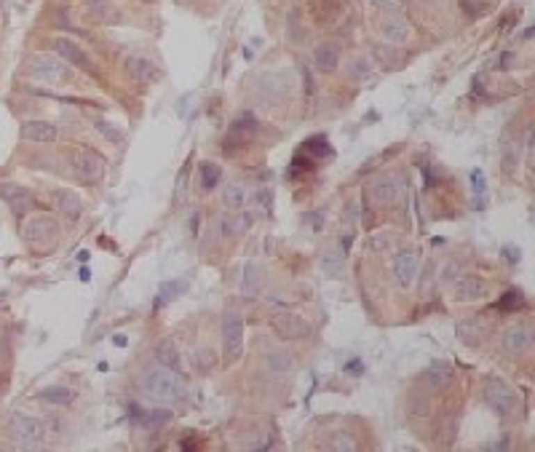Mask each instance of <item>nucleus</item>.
<instances>
[{"instance_id":"obj_42","label":"nucleus","mask_w":535,"mask_h":452,"mask_svg":"<svg viewBox=\"0 0 535 452\" xmlns=\"http://www.w3.org/2000/svg\"><path fill=\"white\" fill-rule=\"evenodd\" d=\"M385 243H388V236H378V239L372 236L369 239V249H385Z\"/></svg>"},{"instance_id":"obj_26","label":"nucleus","mask_w":535,"mask_h":452,"mask_svg":"<svg viewBox=\"0 0 535 452\" xmlns=\"http://www.w3.org/2000/svg\"><path fill=\"white\" fill-rule=\"evenodd\" d=\"M198 177H201V191H214L220 185V179H223V169L217 163H211V161H201Z\"/></svg>"},{"instance_id":"obj_10","label":"nucleus","mask_w":535,"mask_h":452,"mask_svg":"<svg viewBox=\"0 0 535 452\" xmlns=\"http://www.w3.org/2000/svg\"><path fill=\"white\" fill-rule=\"evenodd\" d=\"M54 54L59 56V59H65L70 65H75V70H83V72H91V75H97V67H94V62L88 59V54L75 43V40H70V38H54Z\"/></svg>"},{"instance_id":"obj_19","label":"nucleus","mask_w":535,"mask_h":452,"mask_svg":"<svg viewBox=\"0 0 535 452\" xmlns=\"http://www.w3.org/2000/svg\"><path fill=\"white\" fill-rule=\"evenodd\" d=\"M313 62L321 72H335L340 67V49L335 43H319L313 51Z\"/></svg>"},{"instance_id":"obj_41","label":"nucleus","mask_w":535,"mask_h":452,"mask_svg":"<svg viewBox=\"0 0 535 452\" xmlns=\"http://www.w3.org/2000/svg\"><path fill=\"white\" fill-rule=\"evenodd\" d=\"M452 439H455V417L449 415L447 420H445V442L449 444Z\"/></svg>"},{"instance_id":"obj_16","label":"nucleus","mask_w":535,"mask_h":452,"mask_svg":"<svg viewBox=\"0 0 535 452\" xmlns=\"http://www.w3.org/2000/svg\"><path fill=\"white\" fill-rule=\"evenodd\" d=\"M59 137V129L49 121H27L22 123V139L27 142H38V145H49V142H56Z\"/></svg>"},{"instance_id":"obj_12","label":"nucleus","mask_w":535,"mask_h":452,"mask_svg":"<svg viewBox=\"0 0 535 452\" xmlns=\"http://www.w3.org/2000/svg\"><path fill=\"white\" fill-rule=\"evenodd\" d=\"M0 201L11 209L14 214H24L27 209H33L35 195H33V191H27L24 185H17V182H0Z\"/></svg>"},{"instance_id":"obj_24","label":"nucleus","mask_w":535,"mask_h":452,"mask_svg":"<svg viewBox=\"0 0 535 452\" xmlns=\"http://www.w3.org/2000/svg\"><path fill=\"white\" fill-rule=\"evenodd\" d=\"M452 364H447V362H433L431 366H429V372H426V382H431L433 388H445L447 382H452Z\"/></svg>"},{"instance_id":"obj_1","label":"nucleus","mask_w":535,"mask_h":452,"mask_svg":"<svg viewBox=\"0 0 535 452\" xmlns=\"http://www.w3.org/2000/svg\"><path fill=\"white\" fill-rule=\"evenodd\" d=\"M142 391L158 404H172V401L179 399L182 385H179V378H177L174 369L156 362V364L142 372Z\"/></svg>"},{"instance_id":"obj_39","label":"nucleus","mask_w":535,"mask_h":452,"mask_svg":"<svg viewBox=\"0 0 535 452\" xmlns=\"http://www.w3.org/2000/svg\"><path fill=\"white\" fill-rule=\"evenodd\" d=\"M375 8H383V11H394V8H401L404 0H372Z\"/></svg>"},{"instance_id":"obj_46","label":"nucleus","mask_w":535,"mask_h":452,"mask_svg":"<svg viewBox=\"0 0 535 452\" xmlns=\"http://www.w3.org/2000/svg\"><path fill=\"white\" fill-rule=\"evenodd\" d=\"M142 3H156V0H142Z\"/></svg>"},{"instance_id":"obj_3","label":"nucleus","mask_w":535,"mask_h":452,"mask_svg":"<svg viewBox=\"0 0 535 452\" xmlns=\"http://www.w3.org/2000/svg\"><path fill=\"white\" fill-rule=\"evenodd\" d=\"M27 75L33 81H43V83H62L70 78V67L56 54H35L27 62Z\"/></svg>"},{"instance_id":"obj_45","label":"nucleus","mask_w":535,"mask_h":452,"mask_svg":"<svg viewBox=\"0 0 535 452\" xmlns=\"http://www.w3.org/2000/svg\"><path fill=\"white\" fill-rule=\"evenodd\" d=\"M417 3H426V6H431V3H436V0H417Z\"/></svg>"},{"instance_id":"obj_30","label":"nucleus","mask_w":535,"mask_h":452,"mask_svg":"<svg viewBox=\"0 0 535 452\" xmlns=\"http://www.w3.org/2000/svg\"><path fill=\"white\" fill-rule=\"evenodd\" d=\"M91 126H94L97 134H99L102 139H107V142H113V145L123 142V131L118 129V126H113L110 121H104V118H91Z\"/></svg>"},{"instance_id":"obj_44","label":"nucleus","mask_w":535,"mask_h":452,"mask_svg":"<svg viewBox=\"0 0 535 452\" xmlns=\"http://www.w3.org/2000/svg\"><path fill=\"white\" fill-rule=\"evenodd\" d=\"M511 24H514V14H509L506 19H501V30H509Z\"/></svg>"},{"instance_id":"obj_22","label":"nucleus","mask_w":535,"mask_h":452,"mask_svg":"<svg viewBox=\"0 0 535 452\" xmlns=\"http://www.w3.org/2000/svg\"><path fill=\"white\" fill-rule=\"evenodd\" d=\"M156 362L158 364H163V366H169V369H179V350H177V346H174V340H161L156 346Z\"/></svg>"},{"instance_id":"obj_4","label":"nucleus","mask_w":535,"mask_h":452,"mask_svg":"<svg viewBox=\"0 0 535 452\" xmlns=\"http://www.w3.org/2000/svg\"><path fill=\"white\" fill-rule=\"evenodd\" d=\"M223 356L225 364H236L243 356V318L236 311L223 316Z\"/></svg>"},{"instance_id":"obj_17","label":"nucleus","mask_w":535,"mask_h":452,"mask_svg":"<svg viewBox=\"0 0 535 452\" xmlns=\"http://www.w3.org/2000/svg\"><path fill=\"white\" fill-rule=\"evenodd\" d=\"M54 204H56V209L67 217L70 223H78L83 217V201H81V195H75L72 191H65V188L54 191Z\"/></svg>"},{"instance_id":"obj_15","label":"nucleus","mask_w":535,"mask_h":452,"mask_svg":"<svg viewBox=\"0 0 535 452\" xmlns=\"http://www.w3.org/2000/svg\"><path fill=\"white\" fill-rule=\"evenodd\" d=\"M455 300L458 302H477L487 295V284L479 276H461L455 281Z\"/></svg>"},{"instance_id":"obj_36","label":"nucleus","mask_w":535,"mask_h":452,"mask_svg":"<svg viewBox=\"0 0 535 452\" xmlns=\"http://www.w3.org/2000/svg\"><path fill=\"white\" fill-rule=\"evenodd\" d=\"M83 6L99 19H104V11H113V0H83Z\"/></svg>"},{"instance_id":"obj_40","label":"nucleus","mask_w":535,"mask_h":452,"mask_svg":"<svg viewBox=\"0 0 535 452\" xmlns=\"http://www.w3.org/2000/svg\"><path fill=\"white\" fill-rule=\"evenodd\" d=\"M471 188H474V193H484V188H487V185H484V174L479 172V169L471 172Z\"/></svg>"},{"instance_id":"obj_29","label":"nucleus","mask_w":535,"mask_h":452,"mask_svg":"<svg viewBox=\"0 0 535 452\" xmlns=\"http://www.w3.org/2000/svg\"><path fill=\"white\" fill-rule=\"evenodd\" d=\"M525 308H527V297L522 295L519 289H509V292L501 297V302H498V311H506V313H517V311H525Z\"/></svg>"},{"instance_id":"obj_8","label":"nucleus","mask_w":535,"mask_h":452,"mask_svg":"<svg viewBox=\"0 0 535 452\" xmlns=\"http://www.w3.org/2000/svg\"><path fill=\"white\" fill-rule=\"evenodd\" d=\"M19 236H22V241L27 243L51 241L54 236H56V220H54L51 214H33V217H27V220L22 223Z\"/></svg>"},{"instance_id":"obj_6","label":"nucleus","mask_w":535,"mask_h":452,"mask_svg":"<svg viewBox=\"0 0 535 452\" xmlns=\"http://www.w3.org/2000/svg\"><path fill=\"white\" fill-rule=\"evenodd\" d=\"M8 434L17 442L19 447H33L38 442L46 439V426L33 415H24V412H14L8 420Z\"/></svg>"},{"instance_id":"obj_43","label":"nucleus","mask_w":535,"mask_h":452,"mask_svg":"<svg viewBox=\"0 0 535 452\" xmlns=\"http://www.w3.org/2000/svg\"><path fill=\"white\" fill-rule=\"evenodd\" d=\"M455 268H458V262H455V260L447 262V268H445V276H442V278H452V276H455Z\"/></svg>"},{"instance_id":"obj_35","label":"nucleus","mask_w":535,"mask_h":452,"mask_svg":"<svg viewBox=\"0 0 535 452\" xmlns=\"http://www.w3.org/2000/svg\"><path fill=\"white\" fill-rule=\"evenodd\" d=\"M332 442H329V450H340V452H351L356 450V442H353V436L346 434V431H335V434L329 436Z\"/></svg>"},{"instance_id":"obj_13","label":"nucleus","mask_w":535,"mask_h":452,"mask_svg":"<svg viewBox=\"0 0 535 452\" xmlns=\"http://www.w3.org/2000/svg\"><path fill=\"white\" fill-rule=\"evenodd\" d=\"M533 340H535L533 327H530V324H517V327H511V330L503 334V348H506L509 353L519 356V353H527V350L533 348Z\"/></svg>"},{"instance_id":"obj_32","label":"nucleus","mask_w":535,"mask_h":452,"mask_svg":"<svg viewBox=\"0 0 535 452\" xmlns=\"http://www.w3.org/2000/svg\"><path fill=\"white\" fill-rule=\"evenodd\" d=\"M482 327H479V321H461L458 324V337L466 343V346H477L479 340H482Z\"/></svg>"},{"instance_id":"obj_5","label":"nucleus","mask_w":535,"mask_h":452,"mask_svg":"<svg viewBox=\"0 0 535 452\" xmlns=\"http://www.w3.org/2000/svg\"><path fill=\"white\" fill-rule=\"evenodd\" d=\"M484 401L503 417L514 415L519 407L517 391H514L509 382H503L501 378H487V380H484Z\"/></svg>"},{"instance_id":"obj_33","label":"nucleus","mask_w":535,"mask_h":452,"mask_svg":"<svg viewBox=\"0 0 535 452\" xmlns=\"http://www.w3.org/2000/svg\"><path fill=\"white\" fill-rule=\"evenodd\" d=\"M303 150H308V153H311V161H316V158L335 156V150L329 147V142L324 137H311L305 145H303Z\"/></svg>"},{"instance_id":"obj_21","label":"nucleus","mask_w":535,"mask_h":452,"mask_svg":"<svg viewBox=\"0 0 535 452\" xmlns=\"http://www.w3.org/2000/svg\"><path fill=\"white\" fill-rule=\"evenodd\" d=\"M319 265H321V271H324L327 276L340 278L346 273V255H343V249H335V246H332V249H324Z\"/></svg>"},{"instance_id":"obj_25","label":"nucleus","mask_w":535,"mask_h":452,"mask_svg":"<svg viewBox=\"0 0 535 452\" xmlns=\"http://www.w3.org/2000/svg\"><path fill=\"white\" fill-rule=\"evenodd\" d=\"M40 399L49 401V404H56V407H70L75 394L70 391L67 385H49V388L40 391Z\"/></svg>"},{"instance_id":"obj_37","label":"nucleus","mask_w":535,"mask_h":452,"mask_svg":"<svg viewBox=\"0 0 535 452\" xmlns=\"http://www.w3.org/2000/svg\"><path fill=\"white\" fill-rule=\"evenodd\" d=\"M461 11H466L468 17H482V14H487V3H482V0H461Z\"/></svg>"},{"instance_id":"obj_9","label":"nucleus","mask_w":535,"mask_h":452,"mask_svg":"<svg viewBox=\"0 0 535 452\" xmlns=\"http://www.w3.org/2000/svg\"><path fill=\"white\" fill-rule=\"evenodd\" d=\"M417 268H420V252L407 246L394 257V278L401 289H410L413 281L417 278Z\"/></svg>"},{"instance_id":"obj_27","label":"nucleus","mask_w":535,"mask_h":452,"mask_svg":"<svg viewBox=\"0 0 535 452\" xmlns=\"http://www.w3.org/2000/svg\"><path fill=\"white\" fill-rule=\"evenodd\" d=\"M346 75H348V81H356V83L367 81V78L372 75V65H369V59H364V56H353V59L346 65Z\"/></svg>"},{"instance_id":"obj_28","label":"nucleus","mask_w":535,"mask_h":452,"mask_svg":"<svg viewBox=\"0 0 535 452\" xmlns=\"http://www.w3.org/2000/svg\"><path fill=\"white\" fill-rule=\"evenodd\" d=\"M185 292V281H166V284H161V292H158V297H156V311H161L166 302H172L174 297H179Z\"/></svg>"},{"instance_id":"obj_38","label":"nucleus","mask_w":535,"mask_h":452,"mask_svg":"<svg viewBox=\"0 0 535 452\" xmlns=\"http://www.w3.org/2000/svg\"><path fill=\"white\" fill-rule=\"evenodd\" d=\"M259 281V273H257V268L255 265H249L246 271H243V292H257V284Z\"/></svg>"},{"instance_id":"obj_14","label":"nucleus","mask_w":535,"mask_h":452,"mask_svg":"<svg viewBox=\"0 0 535 452\" xmlns=\"http://www.w3.org/2000/svg\"><path fill=\"white\" fill-rule=\"evenodd\" d=\"M369 195L380 207H394L399 201V195H401V179L399 177H383L369 188Z\"/></svg>"},{"instance_id":"obj_31","label":"nucleus","mask_w":535,"mask_h":452,"mask_svg":"<svg viewBox=\"0 0 535 452\" xmlns=\"http://www.w3.org/2000/svg\"><path fill=\"white\" fill-rule=\"evenodd\" d=\"M223 204L225 209H230V211H239V209L246 204V193L239 188V185H225V191H223Z\"/></svg>"},{"instance_id":"obj_23","label":"nucleus","mask_w":535,"mask_h":452,"mask_svg":"<svg viewBox=\"0 0 535 452\" xmlns=\"http://www.w3.org/2000/svg\"><path fill=\"white\" fill-rule=\"evenodd\" d=\"M131 412H134V420H139L142 426H147V428H158V426H166L169 420H172V412L169 410H150V412H145L142 407H131Z\"/></svg>"},{"instance_id":"obj_7","label":"nucleus","mask_w":535,"mask_h":452,"mask_svg":"<svg viewBox=\"0 0 535 452\" xmlns=\"http://www.w3.org/2000/svg\"><path fill=\"white\" fill-rule=\"evenodd\" d=\"M271 330L276 332L281 340H305V337H311L313 327L303 316L284 311L271 316Z\"/></svg>"},{"instance_id":"obj_2","label":"nucleus","mask_w":535,"mask_h":452,"mask_svg":"<svg viewBox=\"0 0 535 452\" xmlns=\"http://www.w3.org/2000/svg\"><path fill=\"white\" fill-rule=\"evenodd\" d=\"M70 172L81 185H97L104 177V158L102 153L91 147H75L70 153Z\"/></svg>"},{"instance_id":"obj_34","label":"nucleus","mask_w":535,"mask_h":452,"mask_svg":"<svg viewBox=\"0 0 535 452\" xmlns=\"http://www.w3.org/2000/svg\"><path fill=\"white\" fill-rule=\"evenodd\" d=\"M268 369H271V372H276V375L289 372V369H292V359H289V353H284V350H273V353L268 356Z\"/></svg>"},{"instance_id":"obj_20","label":"nucleus","mask_w":535,"mask_h":452,"mask_svg":"<svg viewBox=\"0 0 535 452\" xmlns=\"http://www.w3.org/2000/svg\"><path fill=\"white\" fill-rule=\"evenodd\" d=\"M380 33H383V40H385V43L401 46V43L410 40V24H407L404 19H385L383 27H380Z\"/></svg>"},{"instance_id":"obj_11","label":"nucleus","mask_w":535,"mask_h":452,"mask_svg":"<svg viewBox=\"0 0 535 452\" xmlns=\"http://www.w3.org/2000/svg\"><path fill=\"white\" fill-rule=\"evenodd\" d=\"M123 72L129 75V81L134 83H156L161 78L158 67L147 59V56H139V54H129L123 59Z\"/></svg>"},{"instance_id":"obj_18","label":"nucleus","mask_w":535,"mask_h":452,"mask_svg":"<svg viewBox=\"0 0 535 452\" xmlns=\"http://www.w3.org/2000/svg\"><path fill=\"white\" fill-rule=\"evenodd\" d=\"M308 11L319 24H335L343 17V3L340 0H308Z\"/></svg>"}]
</instances>
